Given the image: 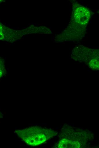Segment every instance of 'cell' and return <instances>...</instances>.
Returning <instances> with one entry per match:
<instances>
[{"mask_svg": "<svg viewBox=\"0 0 99 148\" xmlns=\"http://www.w3.org/2000/svg\"><path fill=\"white\" fill-rule=\"evenodd\" d=\"M15 133L26 144L32 146L40 145L57 134L51 129L38 126L16 130Z\"/></svg>", "mask_w": 99, "mask_h": 148, "instance_id": "obj_1", "label": "cell"}, {"mask_svg": "<svg viewBox=\"0 0 99 148\" xmlns=\"http://www.w3.org/2000/svg\"><path fill=\"white\" fill-rule=\"evenodd\" d=\"M91 16L90 11L81 5H77L74 8L72 20L77 32L84 29L88 23Z\"/></svg>", "mask_w": 99, "mask_h": 148, "instance_id": "obj_2", "label": "cell"}, {"mask_svg": "<svg viewBox=\"0 0 99 148\" xmlns=\"http://www.w3.org/2000/svg\"><path fill=\"white\" fill-rule=\"evenodd\" d=\"M57 146L58 148H78L80 147L81 145L79 142L77 141L63 139L59 141Z\"/></svg>", "mask_w": 99, "mask_h": 148, "instance_id": "obj_3", "label": "cell"}, {"mask_svg": "<svg viewBox=\"0 0 99 148\" xmlns=\"http://www.w3.org/2000/svg\"><path fill=\"white\" fill-rule=\"evenodd\" d=\"M6 72L5 61L3 59L0 57V79L5 74Z\"/></svg>", "mask_w": 99, "mask_h": 148, "instance_id": "obj_5", "label": "cell"}, {"mask_svg": "<svg viewBox=\"0 0 99 148\" xmlns=\"http://www.w3.org/2000/svg\"><path fill=\"white\" fill-rule=\"evenodd\" d=\"M11 30L0 22V40L10 41Z\"/></svg>", "mask_w": 99, "mask_h": 148, "instance_id": "obj_4", "label": "cell"}, {"mask_svg": "<svg viewBox=\"0 0 99 148\" xmlns=\"http://www.w3.org/2000/svg\"><path fill=\"white\" fill-rule=\"evenodd\" d=\"M3 114L0 111V118H3Z\"/></svg>", "mask_w": 99, "mask_h": 148, "instance_id": "obj_6", "label": "cell"}, {"mask_svg": "<svg viewBox=\"0 0 99 148\" xmlns=\"http://www.w3.org/2000/svg\"></svg>", "mask_w": 99, "mask_h": 148, "instance_id": "obj_7", "label": "cell"}]
</instances>
